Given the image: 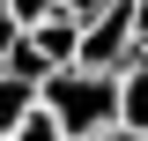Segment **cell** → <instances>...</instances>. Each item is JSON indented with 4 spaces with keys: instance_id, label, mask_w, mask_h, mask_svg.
Returning a JSON list of instances; mask_svg holds the SVG:
<instances>
[{
    "instance_id": "9c48e42d",
    "label": "cell",
    "mask_w": 148,
    "mask_h": 141,
    "mask_svg": "<svg viewBox=\"0 0 148 141\" xmlns=\"http://www.w3.org/2000/svg\"><path fill=\"white\" fill-rule=\"evenodd\" d=\"M15 37H22V22L8 15V8H0V67H8V52H15Z\"/></svg>"
},
{
    "instance_id": "30bf717a",
    "label": "cell",
    "mask_w": 148,
    "mask_h": 141,
    "mask_svg": "<svg viewBox=\"0 0 148 141\" xmlns=\"http://www.w3.org/2000/svg\"><path fill=\"white\" fill-rule=\"evenodd\" d=\"M52 8H67V15H74V22H89V15H96V8H111V0H52Z\"/></svg>"
},
{
    "instance_id": "ba28073f",
    "label": "cell",
    "mask_w": 148,
    "mask_h": 141,
    "mask_svg": "<svg viewBox=\"0 0 148 141\" xmlns=\"http://www.w3.org/2000/svg\"><path fill=\"white\" fill-rule=\"evenodd\" d=\"M133 59H148V0H133Z\"/></svg>"
},
{
    "instance_id": "52a82bcc",
    "label": "cell",
    "mask_w": 148,
    "mask_h": 141,
    "mask_svg": "<svg viewBox=\"0 0 148 141\" xmlns=\"http://www.w3.org/2000/svg\"><path fill=\"white\" fill-rule=\"evenodd\" d=\"M0 8H8V15H15V22H22V30H30V22H37V15H52V0H0Z\"/></svg>"
},
{
    "instance_id": "5b68a950",
    "label": "cell",
    "mask_w": 148,
    "mask_h": 141,
    "mask_svg": "<svg viewBox=\"0 0 148 141\" xmlns=\"http://www.w3.org/2000/svg\"><path fill=\"white\" fill-rule=\"evenodd\" d=\"M30 111H37V82H22V74H8V67H0V141L15 134Z\"/></svg>"
},
{
    "instance_id": "277c9868",
    "label": "cell",
    "mask_w": 148,
    "mask_h": 141,
    "mask_svg": "<svg viewBox=\"0 0 148 141\" xmlns=\"http://www.w3.org/2000/svg\"><path fill=\"white\" fill-rule=\"evenodd\" d=\"M119 126L126 134H148V59H126L119 67Z\"/></svg>"
},
{
    "instance_id": "8992f818",
    "label": "cell",
    "mask_w": 148,
    "mask_h": 141,
    "mask_svg": "<svg viewBox=\"0 0 148 141\" xmlns=\"http://www.w3.org/2000/svg\"><path fill=\"white\" fill-rule=\"evenodd\" d=\"M8 141H67V134H59V119H52V111L37 104V111H30V119H22V126H15Z\"/></svg>"
},
{
    "instance_id": "8fae6325",
    "label": "cell",
    "mask_w": 148,
    "mask_h": 141,
    "mask_svg": "<svg viewBox=\"0 0 148 141\" xmlns=\"http://www.w3.org/2000/svg\"><path fill=\"white\" fill-rule=\"evenodd\" d=\"M104 141H148V134H126V126H111V134H104Z\"/></svg>"
},
{
    "instance_id": "6da1fadb",
    "label": "cell",
    "mask_w": 148,
    "mask_h": 141,
    "mask_svg": "<svg viewBox=\"0 0 148 141\" xmlns=\"http://www.w3.org/2000/svg\"><path fill=\"white\" fill-rule=\"evenodd\" d=\"M37 104L59 119L67 141H104L119 126V74H104V67H52L37 82Z\"/></svg>"
},
{
    "instance_id": "3957f363",
    "label": "cell",
    "mask_w": 148,
    "mask_h": 141,
    "mask_svg": "<svg viewBox=\"0 0 148 141\" xmlns=\"http://www.w3.org/2000/svg\"><path fill=\"white\" fill-rule=\"evenodd\" d=\"M22 45H30L45 67H74V59H82V22H74L67 8H52V15H37L30 30H22Z\"/></svg>"
},
{
    "instance_id": "7a4b0ae2",
    "label": "cell",
    "mask_w": 148,
    "mask_h": 141,
    "mask_svg": "<svg viewBox=\"0 0 148 141\" xmlns=\"http://www.w3.org/2000/svg\"><path fill=\"white\" fill-rule=\"evenodd\" d=\"M126 59H133V0H111V8H96V15L82 22V59H74V67L119 74Z\"/></svg>"
}]
</instances>
